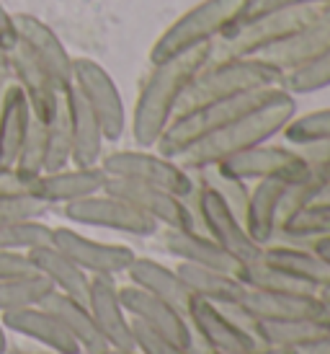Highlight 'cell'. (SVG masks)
Masks as SVG:
<instances>
[{"label": "cell", "instance_id": "83f0119b", "mask_svg": "<svg viewBox=\"0 0 330 354\" xmlns=\"http://www.w3.org/2000/svg\"><path fill=\"white\" fill-rule=\"evenodd\" d=\"M29 261L34 266V272H39L41 277H47L55 292H62V295H70L75 300H88V287H90V274H86L72 259L62 254L57 246H39L31 248Z\"/></svg>", "mask_w": 330, "mask_h": 354}, {"label": "cell", "instance_id": "8992f818", "mask_svg": "<svg viewBox=\"0 0 330 354\" xmlns=\"http://www.w3.org/2000/svg\"><path fill=\"white\" fill-rule=\"evenodd\" d=\"M188 205L194 209L199 227L212 238L217 246H222L240 266L253 264V261L261 259L263 246H258L248 236L243 220L235 215L233 209L224 205L222 199L217 197L204 181L196 178V187L191 192V197H188Z\"/></svg>", "mask_w": 330, "mask_h": 354}, {"label": "cell", "instance_id": "74e56055", "mask_svg": "<svg viewBox=\"0 0 330 354\" xmlns=\"http://www.w3.org/2000/svg\"><path fill=\"white\" fill-rule=\"evenodd\" d=\"M284 140L291 148H302V145H312V142H322L330 140V109H318V111H307V114H294L282 129Z\"/></svg>", "mask_w": 330, "mask_h": 354}, {"label": "cell", "instance_id": "b9f144b4", "mask_svg": "<svg viewBox=\"0 0 330 354\" xmlns=\"http://www.w3.org/2000/svg\"><path fill=\"white\" fill-rule=\"evenodd\" d=\"M318 6H330V0H245L243 13L235 24H245V21L261 19L266 13L287 8H318Z\"/></svg>", "mask_w": 330, "mask_h": 354}, {"label": "cell", "instance_id": "d6986e66", "mask_svg": "<svg viewBox=\"0 0 330 354\" xmlns=\"http://www.w3.org/2000/svg\"><path fill=\"white\" fill-rule=\"evenodd\" d=\"M328 50H330V6L312 24H307L302 31H297L294 37H289L287 41L276 44L271 50L261 52L258 57L263 62L273 65L282 75H287L291 70H300L304 65H310L312 59H318L322 52Z\"/></svg>", "mask_w": 330, "mask_h": 354}, {"label": "cell", "instance_id": "4dcf8cb0", "mask_svg": "<svg viewBox=\"0 0 330 354\" xmlns=\"http://www.w3.org/2000/svg\"><path fill=\"white\" fill-rule=\"evenodd\" d=\"M245 328L251 331L258 344L263 346H279V349H302V346L312 344L315 339H320L328 326H322L320 321H253L251 315L245 318Z\"/></svg>", "mask_w": 330, "mask_h": 354}, {"label": "cell", "instance_id": "ac0fdd59", "mask_svg": "<svg viewBox=\"0 0 330 354\" xmlns=\"http://www.w3.org/2000/svg\"><path fill=\"white\" fill-rule=\"evenodd\" d=\"M186 321L191 326V334L199 336V342L209 349H248L258 344V339L248 328L224 313L222 305L194 297V303L188 305Z\"/></svg>", "mask_w": 330, "mask_h": 354}, {"label": "cell", "instance_id": "d590c367", "mask_svg": "<svg viewBox=\"0 0 330 354\" xmlns=\"http://www.w3.org/2000/svg\"><path fill=\"white\" fill-rule=\"evenodd\" d=\"M70 158H72L70 114H68V106H65V99H59L55 117L47 122V163H44V174L68 168Z\"/></svg>", "mask_w": 330, "mask_h": 354}, {"label": "cell", "instance_id": "f546056e", "mask_svg": "<svg viewBox=\"0 0 330 354\" xmlns=\"http://www.w3.org/2000/svg\"><path fill=\"white\" fill-rule=\"evenodd\" d=\"M41 305L49 308L62 321V326L78 342L83 354H101L108 349V342L104 339L101 328L93 321V315H90V310H88V305L83 300H75V297L62 295V292H52Z\"/></svg>", "mask_w": 330, "mask_h": 354}, {"label": "cell", "instance_id": "ee69618b", "mask_svg": "<svg viewBox=\"0 0 330 354\" xmlns=\"http://www.w3.org/2000/svg\"><path fill=\"white\" fill-rule=\"evenodd\" d=\"M304 163L307 166H322L330 168V140H322V142H312V145H302L297 148Z\"/></svg>", "mask_w": 330, "mask_h": 354}, {"label": "cell", "instance_id": "277c9868", "mask_svg": "<svg viewBox=\"0 0 330 354\" xmlns=\"http://www.w3.org/2000/svg\"><path fill=\"white\" fill-rule=\"evenodd\" d=\"M279 91H282V86H273V88L240 93L233 99H220L199 109H191V111H184V114H175L173 122L165 127V132L157 140L155 150L160 156L175 160L181 153L194 148L196 142H202L204 138L220 132V129H224L227 124H233V122H237L240 117L251 114L255 109L266 106L271 99H276Z\"/></svg>", "mask_w": 330, "mask_h": 354}, {"label": "cell", "instance_id": "f6af8a7d", "mask_svg": "<svg viewBox=\"0 0 330 354\" xmlns=\"http://www.w3.org/2000/svg\"><path fill=\"white\" fill-rule=\"evenodd\" d=\"M19 44V31H16V19L10 10L3 8L0 3V50L10 52Z\"/></svg>", "mask_w": 330, "mask_h": 354}, {"label": "cell", "instance_id": "6da1fadb", "mask_svg": "<svg viewBox=\"0 0 330 354\" xmlns=\"http://www.w3.org/2000/svg\"><path fill=\"white\" fill-rule=\"evenodd\" d=\"M212 50L214 44H206L194 52L153 65L150 75L142 80V88L132 111V138L137 148H155L165 127L173 122L188 83L212 59Z\"/></svg>", "mask_w": 330, "mask_h": 354}, {"label": "cell", "instance_id": "9c48e42d", "mask_svg": "<svg viewBox=\"0 0 330 354\" xmlns=\"http://www.w3.org/2000/svg\"><path fill=\"white\" fill-rule=\"evenodd\" d=\"M62 215L78 225L104 227V230H114V233H124V236L135 238H150L160 230L155 220H150L139 209L126 205L124 199L111 197L106 192H98V194H90L86 199L62 205Z\"/></svg>", "mask_w": 330, "mask_h": 354}, {"label": "cell", "instance_id": "ffe728a7", "mask_svg": "<svg viewBox=\"0 0 330 354\" xmlns=\"http://www.w3.org/2000/svg\"><path fill=\"white\" fill-rule=\"evenodd\" d=\"M237 308L253 321H318L322 300L318 292H266V290H245Z\"/></svg>", "mask_w": 330, "mask_h": 354}, {"label": "cell", "instance_id": "7402d4cb", "mask_svg": "<svg viewBox=\"0 0 330 354\" xmlns=\"http://www.w3.org/2000/svg\"><path fill=\"white\" fill-rule=\"evenodd\" d=\"M62 99L70 114V132H72V158L70 166H98L104 158V129L98 124L96 114L90 111L83 96L70 86L62 91Z\"/></svg>", "mask_w": 330, "mask_h": 354}, {"label": "cell", "instance_id": "52a82bcc", "mask_svg": "<svg viewBox=\"0 0 330 354\" xmlns=\"http://www.w3.org/2000/svg\"><path fill=\"white\" fill-rule=\"evenodd\" d=\"M98 166L106 171V176L153 184V187L168 189V192H173V194L184 199L191 197V192L196 187L194 174H188L178 160L160 156L157 150L153 153L150 148L104 153Z\"/></svg>", "mask_w": 330, "mask_h": 354}, {"label": "cell", "instance_id": "603a6c76", "mask_svg": "<svg viewBox=\"0 0 330 354\" xmlns=\"http://www.w3.org/2000/svg\"><path fill=\"white\" fill-rule=\"evenodd\" d=\"M124 274L129 279V285L139 287V290H145L150 295L171 303L184 315L188 313V305L194 303V295L188 292V287L184 285V279L178 277V272L171 269V266H165L157 259L135 256V261L129 264V269H126Z\"/></svg>", "mask_w": 330, "mask_h": 354}, {"label": "cell", "instance_id": "e0dca14e", "mask_svg": "<svg viewBox=\"0 0 330 354\" xmlns=\"http://www.w3.org/2000/svg\"><path fill=\"white\" fill-rule=\"evenodd\" d=\"M0 324L8 334L23 336L29 342H37L39 346H47V349L62 354H83L78 342L62 326V321L44 305H29V308L0 313Z\"/></svg>", "mask_w": 330, "mask_h": 354}, {"label": "cell", "instance_id": "60d3db41", "mask_svg": "<svg viewBox=\"0 0 330 354\" xmlns=\"http://www.w3.org/2000/svg\"><path fill=\"white\" fill-rule=\"evenodd\" d=\"M132 334H135V346L142 354H196L194 346H181L160 336L157 331L147 328L145 324H139L132 318Z\"/></svg>", "mask_w": 330, "mask_h": 354}, {"label": "cell", "instance_id": "bcb514c9", "mask_svg": "<svg viewBox=\"0 0 330 354\" xmlns=\"http://www.w3.org/2000/svg\"><path fill=\"white\" fill-rule=\"evenodd\" d=\"M194 352L196 354H297L294 349H279V346H263V344H255V346H248V349H209V346H196L194 344Z\"/></svg>", "mask_w": 330, "mask_h": 354}, {"label": "cell", "instance_id": "681fc988", "mask_svg": "<svg viewBox=\"0 0 330 354\" xmlns=\"http://www.w3.org/2000/svg\"><path fill=\"white\" fill-rule=\"evenodd\" d=\"M307 246L315 251V254L322 259V264L330 269V236H322V238H315V241H310Z\"/></svg>", "mask_w": 330, "mask_h": 354}, {"label": "cell", "instance_id": "1f68e13d", "mask_svg": "<svg viewBox=\"0 0 330 354\" xmlns=\"http://www.w3.org/2000/svg\"><path fill=\"white\" fill-rule=\"evenodd\" d=\"M52 292H55L52 282L39 272L3 277L0 279V313L29 308V305H41Z\"/></svg>", "mask_w": 330, "mask_h": 354}, {"label": "cell", "instance_id": "7a4b0ae2", "mask_svg": "<svg viewBox=\"0 0 330 354\" xmlns=\"http://www.w3.org/2000/svg\"><path fill=\"white\" fill-rule=\"evenodd\" d=\"M297 114V101L289 91H279L276 99H271L266 106L255 109L251 114L240 117L237 122L227 124L224 129L214 132L202 142H196L194 148H188L186 153L175 158L188 174L204 171V168H214L230 160V158L240 156L245 150L255 148L261 142H269L271 138L282 135V129L287 127V122Z\"/></svg>", "mask_w": 330, "mask_h": 354}, {"label": "cell", "instance_id": "ab89813d", "mask_svg": "<svg viewBox=\"0 0 330 354\" xmlns=\"http://www.w3.org/2000/svg\"><path fill=\"white\" fill-rule=\"evenodd\" d=\"M52 209L49 205L31 197L29 192H13V194H0V223L6 220H19V217H44Z\"/></svg>", "mask_w": 330, "mask_h": 354}, {"label": "cell", "instance_id": "7c38bea8", "mask_svg": "<svg viewBox=\"0 0 330 354\" xmlns=\"http://www.w3.org/2000/svg\"><path fill=\"white\" fill-rule=\"evenodd\" d=\"M52 246H57L62 254L72 259L86 274H124L129 264L135 261V251L122 243H104L96 238H88L68 225H59L52 230Z\"/></svg>", "mask_w": 330, "mask_h": 354}, {"label": "cell", "instance_id": "4316f807", "mask_svg": "<svg viewBox=\"0 0 330 354\" xmlns=\"http://www.w3.org/2000/svg\"><path fill=\"white\" fill-rule=\"evenodd\" d=\"M284 192H287L284 181H273V178L253 181L243 225L248 230V236L258 246H269V243H273V238H276Z\"/></svg>", "mask_w": 330, "mask_h": 354}, {"label": "cell", "instance_id": "d6a6232c", "mask_svg": "<svg viewBox=\"0 0 330 354\" xmlns=\"http://www.w3.org/2000/svg\"><path fill=\"white\" fill-rule=\"evenodd\" d=\"M52 230L41 217H19V220H6L0 223V251H13V254H29L31 248L49 246L52 243Z\"/></svg>", "mask_w": 330, "mask_h": 354}, {"label": "cell", "instance_id": "836d02e7", "mask_svg": "<svg viewBox=\"0 0 330 354\" xmlns=\"http://www.w3.org/2000/svg\"><path fill=\"white\" fill-rule=\"evenodd\" d=\"M322 236H330V209L328 207H304L302 212L279 225L273 241L307 246L310 241Z\"/></svg>", "mask_w": 330, "mask_h": 354}, {"label": "cell", "instance_id": "9f6ffc18", "mask_svg": "<svg viewBox=\"0 0 330 354\" xmlns=\"http://www.w3.org/2000/svg\"><path fill=\"white\" fill-rule=\"evenodd\" d=\"M318 297H320L322 303H330V282H328V285H322L320 290H318Z\"/></svg>", "mask_w": 330, "mask_h": 354}, {"label": "cell", "instance_id": "f1b7e54d", "mask_svg": "<svg viewBox=\"0 0 330 354\" xmlns=\"http://www.w3.org/2000/svg\"><path fill=\"white\" fill-rule=\"evenodd\" d=\"M175 272L184 279V285L188 287L191 295L214 305H237L243 300L245 290H248L237 279V274H230V272H222V269H209V266L178 261Z\"/></svg>", "mask_w": 330, "mask_h": 354}, {"label": "cell", "instance_id": "db71d44e", "mask_svg": "<svg viewBox=\"0 0 330 354\" xmlns=\"http://www.w3.org/2000/svg\"><path fill=\"white\" fill-rule=\"evenodd\" d=\"M8 344H10V339H8V331L3 328V324H0V354L8 349Z\"/></svg>", "mask_w": 330, "mask_h": 354}, {"label": "cell", "instance_id": "9a60e30c", "mask_svg": "<svg viewBox=\"0 0 330 354\" xmlns=\"http://www.w3.org/2000/svg\"><path fill=\"white\" fill-rule=\"evenodd\" d=\"M88 310L98 324L104 339L108 346L117 349H137L135 334H132V318L122 305L119 297V282L117 277L93 274L90 277V287H88Z\"/></svg>", "mask_w": 330, "mask_h": 354}, {"label": "cell", "instance_id": "484cf974", "mask_svg": "<svg viewBox=\"0 0 330 354\" xmlns=\"http://www.w3.org/2000/svg\"><path fill=\"white\" fill-rule=\"evenodd\" d=\"M163 248L168 254L186 261V264L209 266V269H222L230 274H237L240 264L227 254L222 246H217L204 230H178V227H165Z\"/></svg>", "mask_w": 330, "mask_h": 354}, {"label": "cell", "instance_id": "f907efd6", "mask_svg": "<svg viewBox=\"0 0 330 354\" xmlns=\"http://www.w3.org/2000/svg\"><path fill=\"white\" fill-rule=\"evenodd\" d=\"M3 354H62V352H55V349H47V346H16V344H8V349Z\"/></svg>", "mask_w": 330, "mask_h": 354}, {"label": "cell", "instance_id": "4fadbf2b", "mask_svg": "<svg viewBox=\"0 0 330 354\" xmlns=\"http://www.w3.org/2000/svg\"><path fill=\"white\" fill-rule=\"evenodd\" d=\"M13 19H16L21 47L39 62L59 93L68 91L72 86V57L57 34L52 31V26H47L44 21L31 13H13Z\"/></svg>", "mask_w": 330, "mask_h": 354}, {"label": "cell", "instance_id": "30bf717a", "mask_svg": "<svg viewBox=\"0 0 330 354\" xmlns=\"http://www.w3.org/2000/svg\"><path fill=\"white\" fill-rule=\"evenodd\" d=\"M104 192L111 194V197L124 199L126 205H132L135 209H139L142 215H147L150 220H155L157 225L178 227V230H202L199 223H196L194 209L188 205V199L178 197V194L168 192V189L108 176Z\"/></svg>", "mask_w": 330, "mask_h": 354}, {"label": "cell", "instance_id": "11a10c76", "mask_svg": "<svg viewBox=\"0 0 330 354\" xmlns=\"http://www.w3.org/2000/svg\"><path fill=\"white\" fill-rule=\"evenodd\" d=\"M101 354H142L139 349H117V346H108L106 352H101Z\"/></svg>", "mask_w": 330, "mask_h": 354}, {"label": "cell", "instance_id": "d4e9b609", "mask_svg": "<svg viewBox=\"0 0 330 354\" xmlns=\"http://www.w3.org/2000/svg\"><path fill=\"white\" fill-rule=\"evenodd\" d=\"M261 259L269 266L279 269L282 274L291 277L294 282L310 287V290H320L322 285L330 282V269L322 264V259L310 246H297V243H282L273 241L269 246H263Z\"/></svg>", "mask_w": 330, "mask_h": 354}, {"label": "cell", "instance_id": "ba28073f", "mask_svg": "<svg viewBox=\"0 0 330 354\" xmlns=\"http://www.w3.org/2000/svg\"><path fill=\"white\" fill-rule=\"evenodd\" d=\"M72 88L96 114L106 142H117L126 132V109L114 78L90 57H72Z\"/></svg>", "mask_w": 330, "mask_h": 354}, {"label": "cell", "instance_id": "c3c4849f", "mask_svg": "<svg viewBox=\"0 0 330 354\" xmlns=\"http://www.w3.org/2000/svg\"><path fill=\"white\" fill-rule=\"evenodd\" d=\"M297 354H330V328L320 336V339H315L312 344L297 349Z\"/></svg>", "mask_w": 330, "mask_h": 354}, {"label": "cell", "instance_id": "2e32d148", "mask_svg": "<svg viewBox=\"0 0 330 354\" xmlns=\"http://www.w3.org/2000/svg\"><path fill=\"white\" fill-rule=\"evenodd\" d=\"M106 178V171L101 166H68L29 181V194L49 207L68 205L104 192Z\"/></svg>", "mask_w": 330, "mask_h": 354}, {"label": "cell", "instance_id": "3957f363", "mask_svg": "<svg viewBox=\"0 0 330 354\" xmlns=\"http://www.w3.org/2000/svg\"><path fill=\"white\" fill-rule=\"evenodd\" d=\"M282 73L269 62H263L261 57L209 59L184 91L175 114H184L220 99H233L240 93L282 86Z\"/></svg>", "mask_w": 330, "mask_h": 354}, {"label": "cell", "instance_id": "816d5d0a", "mask_svg": "<svg viewBox=\"0 0 330 354\" xmlns=\"http://www.w3.org/2000/svg\"><path fill=\"white\" fill-rule=\"evenodd\" d=\"M310 207H328L330 209V181L320 189V192H318V194H315V199L310 202Z\"/></svg>", "mask_w": 330, "mask_h": 354}, {"label": "cell", "instance_id": "cb8c5ba5", "mask_svg": "<svg viewBox=\"0 0 330 354\" xmlns=\"http://www.w3.org/2000/svg\"><path fill=\"white\" fill-rule=\"evenodd\" d=\"M31 122V106L16 83L0 88V174H13L26 129Z\"/></svg>", "mask_w": 330, "mask_h": 354}, {"label": "cell", "instance_id": "8fae6325", "mask_svg": "<svg viewBox=\"0 0 330 354\" xmlns=\"http://www.w3.org/2000/svg\"><path fill=\"white\" fill-rule=\"evenodd\" d=\"M214 168H220L222 174H230L235 178H243L248 184L263 181V178L294 184V181L307 176V163L297 153V148L271 145V142H261V145L245 150V153L230 158V160H224Z\"/></svg>", "mask_w": 330, "mask_h": 354}, {"label": "cell", "instance_id": "7dc6e473", "mask_svg": "<svg viewBox=\"0 0 330 354\" xmlns=\"http://www.w3.org/2000/svg\"><path fill=\"white\" fill-rule=\"evenodd\" d=\"M13 192H29V184L21 181L16 174H0V194H13Z\"/></svg>", "mask_w": 330, "mask_h": 354}, {"label": "cell", "instance_id": "5bb4252c", "mask_svg": "<svg viewBox=\"0 0 330 354\" xmlns=\"http://www.w3.org/2000/svg\"><path fill=\"white\" fill-rule=\"evenodd\" d=\"M119 297H122V305L129 313V318L145 324L147 328H153V331H157L160 336L171 339L175 344H194V334H191V326L186 321V315L171 303H165V300L150 295V292L135 285H119Z\"/></svg>", "mask_w": 330, "mask_h": 354}, {"label": "cell", "instance_id": "44dd1931", "mask_svg": "<svg viewBox=\"0 0 330 354\" xmlns=\"http://www.w3.org/2000/svg\"><path fill=\"white\" fill-rule=\"evenodd\" d=\"M8 59H10V83H16L23 91V96H26V101H29L31 106V114L37 119H41V122H49V119L55 117V111H57L59 99H62L57 86L52 83V78L41 70L39 62L31 57L21 44H16L8 52Z\"/></svg>", "mask_w": 330, "mask_h": 354}, {"label": "cell", "instance_id": "7bdbcfd3", "mask_svg": "<svg viewBox=\"0 0 330 354\" xmlns=\"http://www.w3.org/2000/svg\"><path fill=\"white\" fill-rule=\"evenodd\" d=\"M34 272L29 256L26 254H13V251H0V279L3 277H16Z\"/></svg>", "mask_w": 330, "mask_h": 354}, {"label": "cell", "instance_id": "f5cc1de1", "mask_svg": "<svg viewBox=\"0 0 330 354\" xmlns=\"http://www.w3.org/2000/svg\"><path fill=\"white\" fill-rule=\"evenodd\" d=\"M318 321L330 328V303H322V310H320V315H318Z\"/></svg>", "mask_w": 330, "mask_h": 354}, {"label": "cell", "instance_id": "e575fe53", "mask_svg": "<svg viewBox=\"0 0 330 354\" xmlns=\"http://www.w3.org/2000/svg\"><path fill=\"white\" fill-rule=\"evenodd\" d=\"M44 163H47V122H41L31 114L29 129H26L19 158H16L13 174L29 184L44 174Z\"/></svg>", "mask_w": 330, "mask_h": 354}, {"label": "cell", "instance_id": "5b68a950", "mask_svg": "<svg viewBox=\"0 0 330 354\" xmlns=\"http://www.w3.org/2000/svg\"><path fill=\"white\" fill-rule=\"evenodd\" d=\"M245 0H202L194 8H188L175 19L168 29L157 37V41L150 50V62H165L178 55L194 52L199 47L214 44L224 31L235 26V21L243 13Z\"/></svg>", "mask_w": 330, "mask_h": 354}, {"label": "cell", "instance_id": "f35d334b", "mask_svg": "<svg viewBox=\"0 0 330 354\" xmlns=\"http://www.w3.org/2000/svg\"><path fill=\"white\" fill-rule=\"evenodd\" d=\"M282 88L289 91L291 96H307L330 88V50L312 59L310 65L287 73L282 78Z\"/></svg>", "mask_w": 330, "mask_h": 354}, {"label": "cell", "instance_id": "8d00e7d4", "mask_svg": "<svg viewBox=\"0 0 330 354\" xmlns=\"http://www.w3.org/2000/svg\"><path fill=\"white\" fill-rule=\"evenodd\" d=\"M194 176L199 181H204L240 220H245V209H248V199H251V184L248 181L222 174L220 168H204V171H196Z\"/></svg>", "mask_w": 330, "mask_h": 354}]
</instances>
